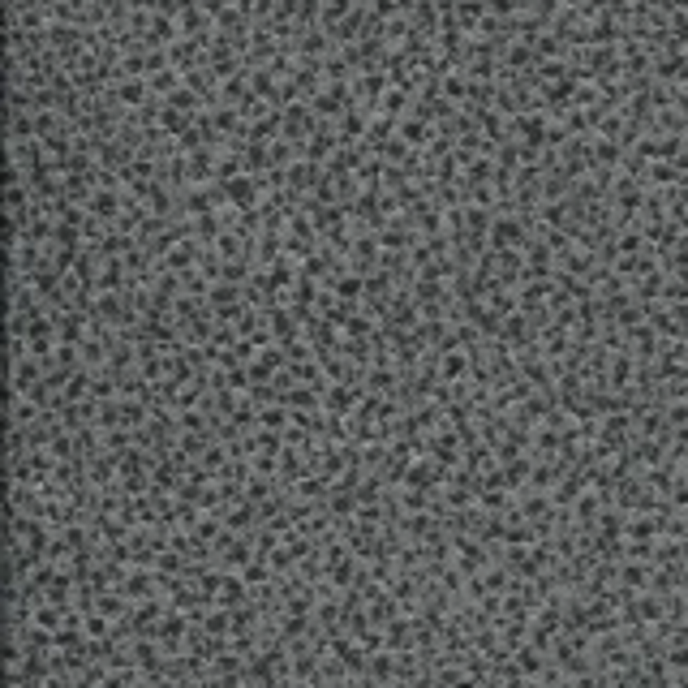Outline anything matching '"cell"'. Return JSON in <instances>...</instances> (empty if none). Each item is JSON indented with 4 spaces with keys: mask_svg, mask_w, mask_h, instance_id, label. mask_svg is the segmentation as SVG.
<instances>
[{
    "mask_svg": "<svg viewBox=\"0 0 688 688\" xmlns=\"http://www.w3.org/2000/svg\"><path fill=\"white\" fill-rule=\"evenodd\" d=\"M224 189H228V206H237V211H254L259 206V181L254 177H228Z\"/></svg>",
    "mask_w": 688,
    "mask_h": 688,
    "instance_id": "cell-1",
    "label": "cell"
},
{
    "mask_svg": "<svg viewBox=\"0 0 688 688\" xmlns=\"http://www.w3.org/2000/svg\"><path fill=\"white\" fill-rule=\"evenodd\" d=\"M525 228L517 220H495L490 224V250H525Z\"/></svg>",
    "mask_w": 688,
    "mask_h": 688,
    "instance_id": "cell-2",
    "label": "cell"
},
{
    "mask_svg": "<svg viewBox=\"0 0 688 688\" xmlns=\"http://www.w3.org/2000/svg\"><path fill=\"white\" fill-rule=\"evenodd\" d=\"M86 211H91L95 220H104V224H117V220H121V198L112 194V189H108V194H104V189H95Z\"/></svg>",
    "mask_w": 688,
    "mask_h": 688,
    "instance_id": "cell-3",
    "label": "cell"
},
{
    "mask_svg": "<svg viewBox=\"0 0 688 688\" xmlns=\"http://www.w3.org/2000/svg\"><path fill=\"white\" fill-rule=\"evenodd\" d=\"M469 370H473V357H465L460 348L439 357V379H447V383H460V375H469Z\"/></svg>",
    "mask_w": 688,
    "mask_h": 688,
    "instance_id": "cell-4",
    "label": "cell"
},
{
    "mask_svg": "<svg viewBox=\"0 0 688 688\" xmlns=\"http://www.w3.org/2000/svg\"><path fill=\"white\" fill-rule=\"evenodd\" d=\"M530 473H534V456L508 460V465H503V486H508V490H521L525 482H530Z\"/></svg>",
    "mask_w": 688,
    "mask_h": 688,
    "instance_id": "cell-5",
    "label": "cell"
},
{
    "mask_svg": "<svg viewBox=\"0 0 688 688\" xmlns=\"http://www.w3.org/2000/svg\"><path fill=\"white\" fill-rule=\"evenodd\" d=\"M318 181V172L310 168V164H297V168H289V185L293 189H306V185H314Z\"/></svg>",
    "mask_w": 688,
    "mask_h": 688,
    "instance_id": "cell-6",
    "label": "cell"
}]
</instances>
